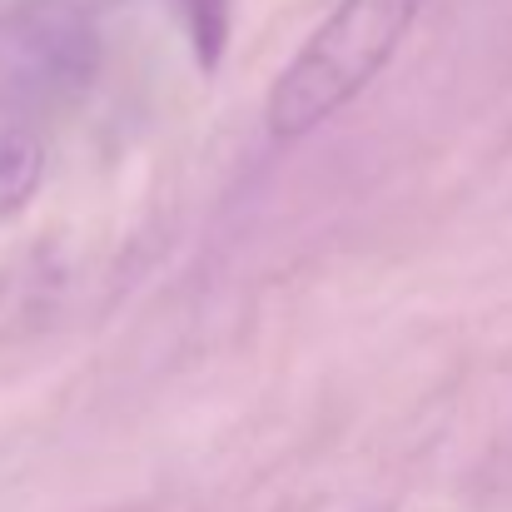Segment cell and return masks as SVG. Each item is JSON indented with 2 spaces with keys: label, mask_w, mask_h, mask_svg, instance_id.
Wrapping results in <instances>:
<instances>
[{
  "label": "cell",
  "mask_w": 512,
  "mask_h": 512,
  "mask_svg": "<svg viewBox=\"0 0 512 512\" xmlns=\"http://www.w3.org/2000/svg\"><path fill=\"white\" fill-rule=\"evenodd\" d=\"M418 0H339V10L314 30L289 75L269 95L274 140H299L319 120L348 105L393 55Z\"/></svg>",
  "instance_id": "6da1fadb"
},
{
  "label": "cell",
  "mask_w": 512,
  "mask_h": 512,
  "mask_svg": "<svg viewBox=\"0 0 512 512\" xmlns=\"http://www.w3.org/2000/svg\"><path fill=\"white\" fill-rule=\"evenodd\" d=\"M10 40H15V60H20V75L35 85V90H75L90 80L95 70V35H90V20L70 5H30L15 25H10Z\"/></svg>",
  "instance_id": "7a4b0ae2"
},
{
  "label": "cell",
  "mask_w": 512,
  "mask_h": 512,
  "mask_svg": "<svg viewBox=\"0 0 512 512\" xmlns=\"http://www.w3.org/2000/svg\"><path fill=\"white\" fill-rule=\"evenodd\" d=\"M40 179V145L30 135H5L0 140V219H10Z\"/></svg>",
  "instance_id": "3957f363"
},
{
  "label": "cell",
  "mask_w": 512,
  "mask_h": 512,
  "mask_svg": "<svg viewBox=\"0 0 512 512\" xmlns=\"http://www.w3.org/2000/svg\"><path fill=\"white\" fill-rule=\"evenodd\" d=\"M184 20H189L199 65L214 70L224 45H229V0H184Z\"/></svg>",
  "instance_id": "277c9868"
}]
</instances>
